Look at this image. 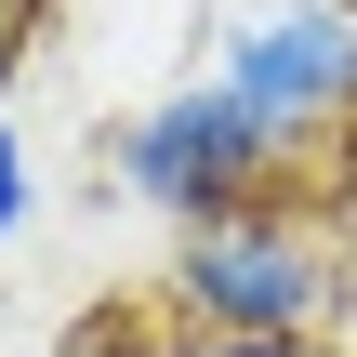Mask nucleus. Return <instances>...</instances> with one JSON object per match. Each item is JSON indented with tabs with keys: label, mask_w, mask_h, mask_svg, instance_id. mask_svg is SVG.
<instances>
[{
	"label": "nucleus",
	"mask_w": 357,
	"mask_h": 357,
	"mask_svg": "<svg viewBox=\"0 0 357 357\" xmlns=\"http://www.w3.org/2000/svg\"><path fill=\"white\" fill-rule=\"evenodd\" d=\"M146 318L172 344H331L357 318V265L305 185H265V199H238L159 252Z\"/></svg>",
	"instance_id": "obj_1"
},
{
	"label": "nucleus",
	"mask_w": 357,
	"mask_h": 357,
	"mask_svg": "<svg viewBox=\"0 0 357 357\" xmlns=\"http://www.w3.org/2000/svg\"><path fill=\"white\" fill-rule=\"evenodd\" d=\"M212 79L252 106V132L305 172L357 132V0H252L212 40Z\"/></svg>",
	"instance_id": "obj_2"
},
{
	"label": "nucleus",
	"mask_w": 357,
	"mask_h": 357,
	"mask_svg": "<svg viewBox=\"0 0 357 357\" xmlns=\"http://www.w3.org/2000/svg\"><path fill=\"white\" fill-rule=\"evenodd\" d=\"M106 172H119V199L132 212H159L172 238L185 225H212V212H238V199H265V185H291V159L252 132V106L199 66V79H172L159 106H132L119 132H106Z\"/></svg>",
	"instance_id": "obj_3"
},
{
	"label": "nucleus",
	"mask_w": 357,
	"mask_h": 357,
	"mask_svg": "<svg viewBox=\"0 0 357 357\" xmlns=\"http://www.w3.org/2000/svg\"><path fill=\"white\" fill-rule=\"evenodd\" d=\"M53 357H172V331H159L146 305H106V318H79Z\"/></svg>",
	"instance_id": "obj_4"
},
{
	"label": "nucleus",
	"mask_w": 357,
	"mask_h": 357,
	"mask_svg": "<svg viewBox=\"0 0 357 357\" xmlns=\"http://www.w3.org/2000/svg\"><path fill=\"white\" fill-rule=\"evenodd\" d=\"M26 212H40V159H26V132H13V106H0V252L26 238Z\"/></svg>",
	"instance_id": "obj_5"
},
{
	"label": "nucleus",
	"mask_w": 357,
	"mask_h": 357,
	"mask_svg": "<svg viewBox=\"0 0 357 357\" xmlns=\"http://www.w3.org/2000/svg\"><path fill=\"white\" fill-rule=\"evenodd\" d=\"M318 212H331V238H344V265H357V132L331 146V185H318Z\"/></svg>",
	"instance_id": "obj_6"
},
{
	"label": "nucleus",
	"mask_w": 357,
	"mask_h": 357,
	"mask_svg": "<svg viewBox=\"0 0 357 357\" xmlns=\"http://www.w3.org/2000/svg\"><path fill=\"white\" fill-rule=\"evenodd\" d=\"M172 357H344V344H172Z\"/></svg>",
	"instance_id": "obj_7"
},
{
	"label": "nucleus",
	"mask_w": 357,
	"mask_h": 357,
	"mask_svg": "<svg viewBox=\"0 0 357 357\" xmlns=\"http://www.w3.org/2000/svg\"><path fill=\"white\" fill-rule=\"evenodd\" d=\"M13 66H26V13H0V106H13Z\"/></svg>",
	"instance_id": "obj_8"
},
{
	"label": "nucleus",
	"mask_w": 357,
	"mask_h": 357,
	"mask_svg": "<svg viewBox=\"0 0 357 357\" xmlns=\"http://www.w3.org/2000/svg\"><path fill=\"white\" fill-rule=\"evenodd\" d=\"M0 13H26V26H40V0H0Z\"/></svg>",
	"instance_id": "obj_9"
}]
</instances>
